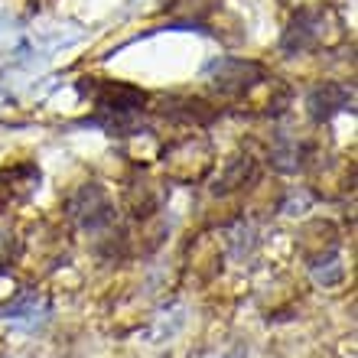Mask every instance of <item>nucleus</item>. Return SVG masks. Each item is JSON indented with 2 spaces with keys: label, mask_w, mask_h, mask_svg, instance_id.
Masks as SVG:
<instances>
[{
  "label": "nucleus",
  "mask_w": 358,
  "mask_h": 358,
  "mask_svg": "<svg viewBox=\"0 0 358 358\" xmlns=\"http://www.w3.org/2000/svg\"><path fill=\"white\" fill-rule=\"evenodd\" d=\"M85 82H88V85H78V88L92 98L98 111L111 117V124H104L108 131H111L114 124H117V127H124V124H127V117L141 114L143 101H147V94H143L141 88L127 85V82H108V78H85Z\"/></svg>",
  "instance_id": "nucleus-1"
},
{
  "label": "nucleus",
  "mask_w": 358,
  "mask_h": 358,
  "mask_svg": "<svg viewBox=\"0 0 358 358\" xmlns=\"http://www.w3.org/2000/svg\"><path fill=\"white\" fill-rule=\"evenodd\" d=\"M206 72L212 76V85L225 98H238L267 78V69L261 62H251V59H215V62H208Z\"/></svg>",
  "instance_id": "nucleus-2"
},
{
  "label": "nucleus",
  "mask_w": 358,
  "mask_h": 358,
  "mask_svg": "<svg viewBox=\"0 0 358 358\" xmlns=\"http://www.w3.org/2000/svg\"><path fill=\"white\" fill-rule=\"evenodd\" d=\"M69 208H72V215L82 222L85 231H98V228L108 225L114 218L111 199H108V192H104L98 182H88V186L78 189L76 196H72V202H69Z\"/></svg>",
  "instance_id": "nucleus-3"
},
{
  "label": "nucleus",
  "mask_w": 358,
  "mask_h": 358,
  "mask_svg": "<svg viewBox=\"0 0 358 358\" xmlns=\"http://www.w3.org/2000/svg\"><path fill=\"white\" fill-rule=\"evenodd\" d=\"M320 23H322V13L316 7L296 10V17L290 20V27H287V33L280 39V49L287 56H300V52L313 49L316 39H320Z\"/></svg>",
  "instance_id": "nucleus-4"
},
{
  "label": "nucleus",
  "mask_w": 358,
  "mask_h": 358,
  "mask_svg": "<svg viewBox=\"0 0 358 358\" xmlns=\"http://www.w3.org/2000/svg\"><path fill=\"white\" fill-rule=\"evenodd\" d=\"M352 104V92L339 82H326L310 94V111L316 121H332L339 111H345Z\"/></svg>",
  "instance_id": "nucleus-5"
},
{
  "label": "nucleus",
  "mask_w": 358,
  "mask_h": 358,
  "mask_svg": "<svg viewBox=\"0 0 358 358\" xmlns=\"http://www.w3.org/2000/svg\"><path fill=\"white\" fill-rule=\"evenodd\" d=\"M163 114L173 117V121H186V124H199V127H206L218 117V108H212L208 101L202 98H166L163 101Z\"/></svg>",
  "instance_id": "nucleus-6"
},
{
  "label": "nucleus",
  "mask_w": 358,
  "mask_h": 358,
  "mask_svg": "<svg viewBox=\"0 0 358 358\" xmlns=\"http://www.w3.org/2000/svg\"><path fill=\"white\" fill-rule=\"evenodd\" d=\"M248 176L255 179V160H251V157H238V160L225 170V176H222V182L215 186V192H231V189L245 186Z\"/></svg>",
  "instance_id": "nucleus-7"
}]
</instances>
